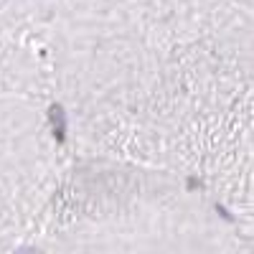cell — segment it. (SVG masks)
<instances>
[{"mask_svg": "<svg viewBox=\"0 0 254 254\" xmlns=\"http://www.w3.org/2000/svg\"><path fill=\"white\" fill-rule=\"evenodd\" d=\"M49 117H51V127H54L56 140L64 142V140H66V115H64V110L59 107V104H54L51 112H49Z\"/></svg>", "mask_w": 254, "mask_h": 254, "instance_id": "cell-1", "label": "cell"}]
</instances>
